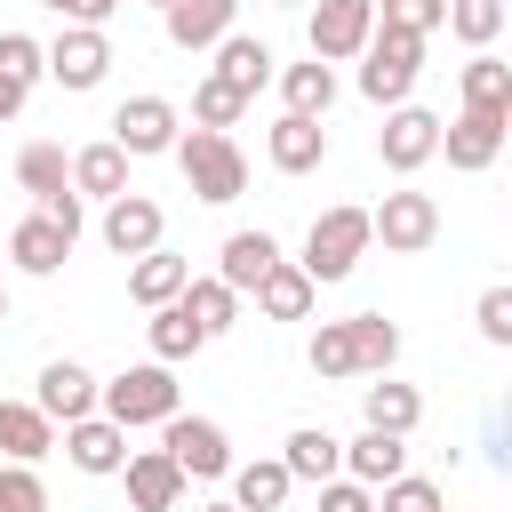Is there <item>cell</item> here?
<instances>
[{
  "instance_id": "44",
  "label": "cell",
  "mask_w": 512,
  "mask_h": 512,
  "mask_svg": "<svg viewBox=\"0 0 512 512\" xmlns=\"http://www.w3.org/2000/svg\"><path fill=\"white\" fill-rule=\"evenodd\" d=\"M24 96H32V88H24V80H8V72H0V120H16V112H24Z\"/></svg>"
},
{
  "instance_id": "10",
  "label": "cell",
  "mask_w": 512,
  "mask_h": 512,
  "mask_svg": "<svg viewBox=\"0 0 512 512\" xmlns=\"http://www.w3.org/2000/svg\"><path fill=\"white\" fill-rule=\"evenodd\" d=\"M104 72H112V40H104V32L64 24V32L48 40V80H56V88L88 96V88H104Z\"/></svg>"
},
{
  "instance_id": "46",
  "label": "cell",
  "mask_w": 512,
  "mask_h": 512,
  "mask_svg": "<svg viewBox=\"0 0 512 512\" xmlns=\"http://www.w3.org/2000/svg\"><path fill=\"white\" fill-rule=\"evenodd\" d=\"M280 8H312V0H280Z\"/></svg>"
},
{
  "instance_id": "11",
  "label": "cell",
  "mask_w": 512,
  "mask_h": 512,
  "mask_svg": "<svg viewBox=\"0 0 512 512\" xmlns=\"http://www.w3.org/2000/svg\"><path fill=\"white\" fill-rule=\"evenodd\" d=\"M176 136H184V120H176V104H168V96H128V104L112 112V144H120L128 160L176 152Z\"/></svg>"
},
{
  "instance_id": "26",
  "label": "cell",
  "mask_w": 512,
  "mask_h": 512,
  "mask_svg": "<svg viewBox=\"0 0 512 512\" xmlns=\"http://www.w3.org/2000/svg\"><path fill=\"white\" fill-rule=\"evenodd\" d=\"M248 296H256V312H264V320H312V304H320V288L296 272V256H280Z\"/></svg>"
},
{
  "instance_id": "16",
  "label": "cell",
  "mask_w": 512,
  "mask_h": 512,
  "mask_svg": "<svg viewBox=\"0 0 512 512\" xmlns=\"http://www.w3.org/2000/svg\"><path fill=\"white\" fill-rule=\"evenodd\" d=\"M264 160H272L280 176H312V168L328 160V120L280 112V120H272V136H264Z\"/></svg>"
},
{
  "instance_id": "4",
  "label": "cell",
  "mask_w": 512,
  "mask_h": 512,
  "mask_svg": "<svg viewBox=\"0 0 512 512\" xmlns=\"http://www.w3.org/2000/svg\"><path fill=\"white\" fill-rule=\"evenodd\" d=\"M176 168H184L192 200H208V208H232L248 192V152L232 136H216V128H184L176 136Z\"/></svg>"
},
{
  "instance_id": "8",
  "label": "cell",
  "mask_w": 512,
  "mask_h": 512,
  "mask_svg": "<svg viewBox=\"0 0 512 512\" xmlns=\"http://www.w3.org/2000/svg\"><path fill=\"white\" fill-rule=\"evenodd\" d=\"M368 32H376V0H312L304 8V40L320 64H352L368 48Z\"/></svg>"
},
{
  "instance_id": "25",
  "label": "cell",
  "mask_w": 512,
  "mask_h": 512,
  "mask_svg": "<svg viewBox=\"0 0 512 512\" xmlns=\"http://www.w3.org/2000/svg\"><path fill=\"white\" fill-rule=\"evenodd\" d=\"M400 472H408V440H400V432H368V424H360V440H344V480L384 488V480H400Z\"/></svg>"
},
{
  "instance_id": "14",
  "label": "cell",
  "mask_w": 512,
  "mask_h": 512,
  "mask_svg": "<svg viewBox=\"0 0 512 512\" xmlns=\"http://www.w3.org/2000/svg\"><path fill=\"white\" fill-rule=\"evenodd\" d=\"M112 480H128V512H176V504H184V488H192L160 448H128V464H120Z\"/></svg>"
},
{
  "instance_id": "3",
  "label": "cell",
  "mask_w": 512,
  "mask_h": 512,
  "mask_svg": "<svg viewBox=\"0 0 512 512\" xmlns=\"http://www.w3.org/2000/svg\"><path fill=\"white\" fill-rule=\"evenodd\" d=\"M376 240H368V208H320L312 216V232H304V256H296V272L312 280V288H336V280H352L360 272V256H368Z\"/></svg>"
},
{
  "instance_id": "19",
  "label": "cell",
  "mask_w": 512,
  "mask_h": 512,
  "mask_svg": "<svg viewBox=\"0 0 512 512\" xmlns=\"http://www.w3.org/2000/svg\"><path fill=\"white\" fill-rule=\"evenodd\" d=\"M160 24H168V40L184 56H200V48H216L240 24V0H176V8H160Z\"/></svg>"
},
{
  "instance_id": "45",
  "label": "cell",
  "mask_w": 512,
  "mask_h": 512,
  "mask_svg": "<svg viewBox=\"0 0 512 512\" xmlns=\"http://www.w3.org/2000/svg\"><path fill=\"white\" fill-rule=\"evenodd\" d=\"M144 8H176V0H144Z\"/></svg>"
},
{
  "instance_id": "34",
  "label": "cell",
  "mask_w": 512,
  "mask_h": 512,
  "mask_svg": "<svg viewBox=\"0 0 512 512\" xmlns=\"http://www.w3.org/2000/svg\"><path fill=\"white\" fill-rule=\"evenodd\" d=\"M144 336H152V360H160V368H176V360H192V352L208 344V336L184 320V304H160V312L144 320Z\"/></svg>"
},
{
  "instance_id": "32",
  "label": "cell",
  "mask_w": 512,
  "mask_h": 512,
  "mask_svg": "<svg viewBox=\"0 0 512 512\" xmlns=\"http://www.w3.org/2000/svg\"><path fill=\"white\" fill-rule=\"evenodd\" d=\"M176 304H184V320H192L208 344H216V336L240 320V296H232L224 280H184V296H176Z\"/></svg>"
},
{
  "instance_id": "41",
  "label": "cell",
  "mask_w": 512,
  "mask_h": 512,
  "mask_svg": "<svg viewBox=\"0 0 512 512\" xmlns=\"http://www.w3.org/2000/svg\"><path fill=\"white\" fill-rule=\"evenodd\" d=\"M472 320H480V344H512V288L496 280V288H480V304H472Z\"/></svg>"
},
{
  "instance_id": "24",
  "label": "cell",
  "mask_w": 512,
  "mask_h": 512,
  "mask_svg": "<svg viewBox=\"0 0 512 512\" xmlns=\"http://www.w3.org/2000/svg\"><path fill=\"white\" fill-rule=\"evenodd\" d=\"M72 192H80V200H120V192H136V184H128V152H120L112 136L80 144V152H72Z\"/></svg>"
},
{
  "instance_id": "2",
  "label": "cell",
  "mask_w": 512,
  "mask_h": 512,
  "mask_svg": "<svg viewBox=\"0 0 512 512\" xmlns=\"http://www.w3.org/2000/svg\"><path fill=\"white\" fill-rule=\"evenodd\" d=\"M176 408H184V384H176V368H160V360H136V368H120V376L96 384V416H112L120 432L168 424Z\"/></svg>"
},
{
  "instance_id": "18",
  "label": "cell",
  "mask_w": 512,
  "mask_h": 512,
  "mask_svg": "<svg viewBox=\"0 0 512 512\" xmlns=\"http://www.w3.org/2000/svg\"><path fill=\"white\" fill-rule=\"evenodd\" d=\"M360 424H368V432H400V440H408V432L424 424V392H416V384H400V376H368V384H360Z\"/></svg>"
},
{
  "instance_id": "27",
  "label": "cell",
  "mask_w": 512,
  "mask_h": 512,
  "mask_svg": "<svg viewBox=\"0 0 512 512\" xmlns=\"http://www.w3.org/2000/svg\"><path fill=\"white\" fill-rule=\"evenodd\" d=\"M56 448V424L32 400H0V464H40Z\"/></svg>"
},
{
  "instance_id": "9",
  "label": "cell",
  "mask_w": 512,
  "mask_h": 512,
  "mask_svg": "<svg viewBox=\"0 0 512 512\" xmlns=\"http://www.w3.org/2000/svg\"><path fill=\"white\" fill-rule=\"evenodd\" d=\"M376 160H384L392 176H416L424 160H440V112H424V104H392L384 128H376Z\"/></svg>"
},
{
  "instance_id": "12",
  "label": "cell",
  "mask_w": 512,
  "mask_h": 512,
  "mask_svg": "<svg viewBox=\"0 0 512 512\" xmlns=\"http://www.w3.org/2000/svg\"><path fill=\"white\" fill-rule=\"evenodd\" d=\"M504 112H456V120H440V152H448V168H464V176H480V168H496L504 160Z\"/></svg>"
},
{
  "instance_id": "42",
  "label": "cell",
  "mask_w": 512,
  "mask_h": 512,
  "mask_svg": "<svg viewBox=\"0 0 512 512\" xmlns=\"http://www.w3.org/2000/svg\"><path fill=\"white\" fill-rule=\"evenodd\" d=\"M320 512H376V488H360V480H320Z\"/></svg>"
},
{
  "instance_id": "35",
  "label": "cell",
  "mask_w": 512,
  "mask_h": 512,
  "mask_svg": "<svg viewBox=\"0 0 512 512\" xmlns=\"http://www.w3.org/2000/svg\"><path fill=\"white\" fill-rule=\"evenodd\" d=\"M440 32H456L464 48H496V32H504V0H448Z\"/></svg>"
},
{
  "instance_id": "36",
  "label": "cell",
  "mask_w": 512,
  "mask_h": 512,
  "mask_svg": "<svg viewBox=\"0 0 512 512\" xmlns=\"http://www.w3.org/2000/svg\"><path fill=\"white\" fill-rule=\"evenodd\" d=\"M240 112H248V96L200 72V88H192V128H216V136H232V120H240Z\"/></svg>"
},
{
  "instance_id": "15",
  "label": "cell",
  "mask_w": 512,
  "mask_h": 512,
  "mask_svg": "<svg viewBox=\"0 0 512 512\" xmlns=\"http://www.w3.org/2000/svg\"><path fill=\"white\" fill-rule=\"evenodd\" d=\"M32 408H40L48 424H80V416H96V376H88L80 360H48L40 384H32Z\"/></svg>"
},
{
  "instance_id": "33",
  "label": "cell",
  "mask_w": 512,
  "mask_h": 512,
  "mask_svg": "<svg viewBox=\"0 0 512 512\" xmlns=\"http://www.w3.org/2000/svg\"><path fill=\"white\" fill-rule=\"evenodd\" d=\"M16 184H24L32 200L72 192V160H64V144H24V152H16Z\"/></svg>"
},
{
  "instance_id": "40",
  "label": "cell",
  "mask_w": 512,
  "mask_h": 512,
  "mask_svg": "<svg viewBox=\"0 0 512 512\" xmlns=\"http://www.w3.org/2000/svg\"><path fill=\"white\" fill-rule=\"evenodd\" d=\"M0 512H48L40 464H0Z\"/></svg>"
},
{
  "instance_id": "7",
  "label": "cell",
  "mask_w": 512,
  "mask_h": 512,
  "mask_svg": "<svg viewBox=\"0 0 512 512\" xmlns=\"http://www.w3.org/2000/svg\"><path fill=\"white\" fill-rule=\"evenodd\" d=\"M160 456H168L184 480H224V472H232V432H224L216 416H184V408H176V416L160 424Z\"/></svg>"
},
{
  "instance_id": "43",
  "label": "cell",
  "mask_w": 512,
  "mask_h": 512,
  "mask_svg": "<svg viewBox=\"0 0 512 512\" xmlns=\"http://www.w3.org/2000/svg\"><path fill=\"white\" fill-rule=\"evenodd\" d=\"M40 8H56L64 24H88V32H104V24L120 16V0H40Z\"/></svg>"
},
{
  "instance_id": "39",
  "label": "cell",
  "mask_w": 512,
  "mask_h": 512,
  "mask_svg": "<svg viewBox=\"0 0 512 512\" xmlns=\"http://www.w3.org/2000/svg\"><path fill=\"white\" fill-rule=\"evenodd\" d=\"M0 72L24 80V88H40V80H48V48H40L32 32H0Z\"/></svg>"
},
{
  "instance_id": "29",
  "label": "cell",
  "mask_w": 512,
  "mask_h": 512,
  "mask_svg": "<svg viewBox=\"0 0 512 512\" xmlns=\"http://www.w3.org/2000/svg\"><path fill=\"white\" fill-rule=\"evenodd\" d=\"M184 280H192V256H168V248H152V256H136V264H128V296H136L144 312L176 304V296H184Z\"/></svg>"
},
{
  "instance_id": "21",
  "label": "cell",
  "mask_w": 512,
  "mask_h": 512,
  "mask_svg": "<svg viewBox=\"0 0 512 512\" xmlns=\"http://www.w3.org/2000/svg\"><path fill=\"white\" fill-rule=\"evenodd\" d=\"M272 264H280V240H272L264 224H256V232H224V248H216V280H224L232 296H248Z\"/></svg>"
},
{
  "instance_id": "48",
  "label": "cell",
  "mask_w": 512,
  "mask_h": 512,
  "mask_svg": "<svg viewBox=\"0 0 512 512\" xmlns=\"http://www.w3.org/2000/svg\"><path fill=\"white\" fill-rule=\"evenodd\" d=\"M0 320H8V288H0Z\"/></svg>"
},
{
  "instance_id": "5",
  "label": "cell",
  "mask_w": 512,
  "mask_h": 512,
  "mask_svg": "<svg viewBox=\"0 0 512 512\" xmlns=\"http://www.w3.org/2000/svg\"><path fill=\"white\" fill-rule=\"evenodd\" d=\"M352 64H360V96L392 112V104H408V96H416L424 40H408V32H384V24H376V32H368V48H360Z\"/></svg>"
},
{
  "instance_id": "38",
  "label": "cell",
  "mask_w": 512,
  "mask_h": 512,
  "mask_svg": "<svg viewBox=\"0 0 512 512\" xmlns=\"http://www.w3.org/2000/svg\"><path fill=\"white\" fill-rule=\"evenodd\" d=\"M376 512H448V496H440V480L400 472V480H384V488H376Z\"/></svg>"
},
{
  "instance_id": "30",
  "label": "cell",
  "mask_w": 512,
  "mask_h": 512,
  "mask_svg": "<svg viewBox=\"0 0 512 512\" xmlns=\"http://www.w3.org/2000/svg\"><path fill=\"white\" fill-rule=\"evenodd\" d=\"M224 480H232V512H280V504L296 496V480L280 472V456H256V464H232Z\"/></svg>"
},
{
  "instance_id": "28",
  "label": "cell",
  "mask_w": 512,
  "mask_h": 512,
  "mask_svg": "<svg viewBox=\"0 0 512 512\" xmlns=\"http://www.w3.org/2000/svg\"><path fill=\"white\" fill-rule=\"evenodd\" d=\"M456 88H464V112H504L512 120V64L496 48H472V64L456 72Z\"/></svg>"
},
{
  "instance_id": "17",
  "label": "cell",
  "mask_w": 512,
  "mask_h": 512,
  "mask_svg": "<svg viewBox=\"0 0 512 512\" xmlns=\"http://www.w3.org/2000/svg\"><path fill=\"white\" fill-rule=\"evenodd\" d=\"M64 456H72V472L112 480V472L128 464V432H120L112 416H80V424H64Z\"/></svg>"
},
{
  "instance_id": "31",
  "label": "cell",
  "mask_w": 512,
  "mask_h": 512,
  "mask_svg": "<svg viewBox=\"0 0 512 512\" xmlns=\"http://www.w3.org/2000/svg\"><path fill=\"white\" fill-rule=\"evenodd\" d=\"M280 104L288 112H304V120H328V104H336V64H288L280 72Z\"/></svg>"
},
{
  "instance_id": "6",
  "label": "cell",
  "mask_w": 512,
  "mask_h": 512,
  "mask_svg": "<svg viewBox=\"0 0 512 512\" xmlns=\"http://www.w3.org/2000/svg\"><path fill=\"white\" fill-rule=\"evenodd\" d=\"M368 240H384V256H424L432 240H440V200L432 192H384L376 208H368Z\"/></svg>"
},
{
  "instance_id": "22",
  "label": "cell",
  "mask_w": 512,
  "mask_h": 512,
  "mask_svg": "<svg viewBox=\"0 0 512 512\" xmlns=\"http://www.w3.org/2000/svg\"><path fill=\"white\" fill-rule=\"evenodd\" d=\"M280 472H288V480H304V488H320V480H336V472H344V440H336V432H320V424H296V432L280 440Z\"/></svg>"
},
{
  "instance_id": "1",
  "label": "cell",
  "mask_w": 512,
  "mask_h": 512,
  "mask_svg": "<svg viewBox=\"0 0 512 512\" xmlns=\"http://www.w3.org/2000/svg\"><path fill=\"white\" fill-rule=\"evenodd\" d=\"M312 376L320 384H352V376H392L400 360V328L384 312H352V320H320L312 344H304Z\"/></svg>"
},
{
  "instance_id": "13",
  "label": "cell",
  "mask_w": 512,
  "mask_h": 512,
  "mask_svg": "<svg viewBox=\"0 0 512 512\" xmlns=\"http://www.w3.org/2000/svg\"><path fill=\"white\" fill-rule=\"evenodd\" d=\"M96 232H104V248H112V256H128V264H136V256H152V248H160L168 216H160V200L120 192V200H104V224H96Z\"/></svg>"
},
{
  "instance_id": "47",
  "label": "cell",
  "mask_w": 512,
  "mask_h": 512,
  "mask_svg": "<svg viewBox=\"0 0 512 512\" xmlns=\"http://www.w3.org/2000/svg\"><path fill=\"white\" fill-rule=\"evenodd\" d=\"M200 512H232V504H200Z\"/></svg>"
},
{
  "instance_id": "37",
  "label": "cell",
  "mask_w": 512,
  "mask_h": 512,
  "mask_svg": "<svg viewBox=\"0 0 512 512\" xmlns=\"http://www.w3.org/2000/svg\"><path fill=\"white\" fill-rule=\"evenodd\" d=\"M448 16V0H376V24L384 32H408V40H432Z\"/></svg>"
},
{
  "instance_id": "23",
  "label": "cell",
  "mask_w": 512,
  "mask_h": 512,
  "mask_svg": "<svg viewBox=\"0 0 512 512\" xmlns=\"http://www.w3.org/2000/svg\"><path fill=\"white\" fill-rule=\"evenodd\" d=\"M208 56H216V64H208V80H224V88H240V96H256V88L272 80V48H264L256 32H224Z\"/></svg>"
},
{
  "instance_id": "20",
  "label": "cell",
  "mask_w": 512,
  "mask_h": 512,
  "mask_svg": "<svg viewBox=\"0 0 512 512\" xmlns=\"http://www.w3.org/2000/svg\"><path fill=\"white\" fill-rule=\"evenodd\" d=\"M64 256H72V232H56L40 208L8 232V264H16V272H32V280H56V272H64Z\"/></svg>"
}]
</instances>
